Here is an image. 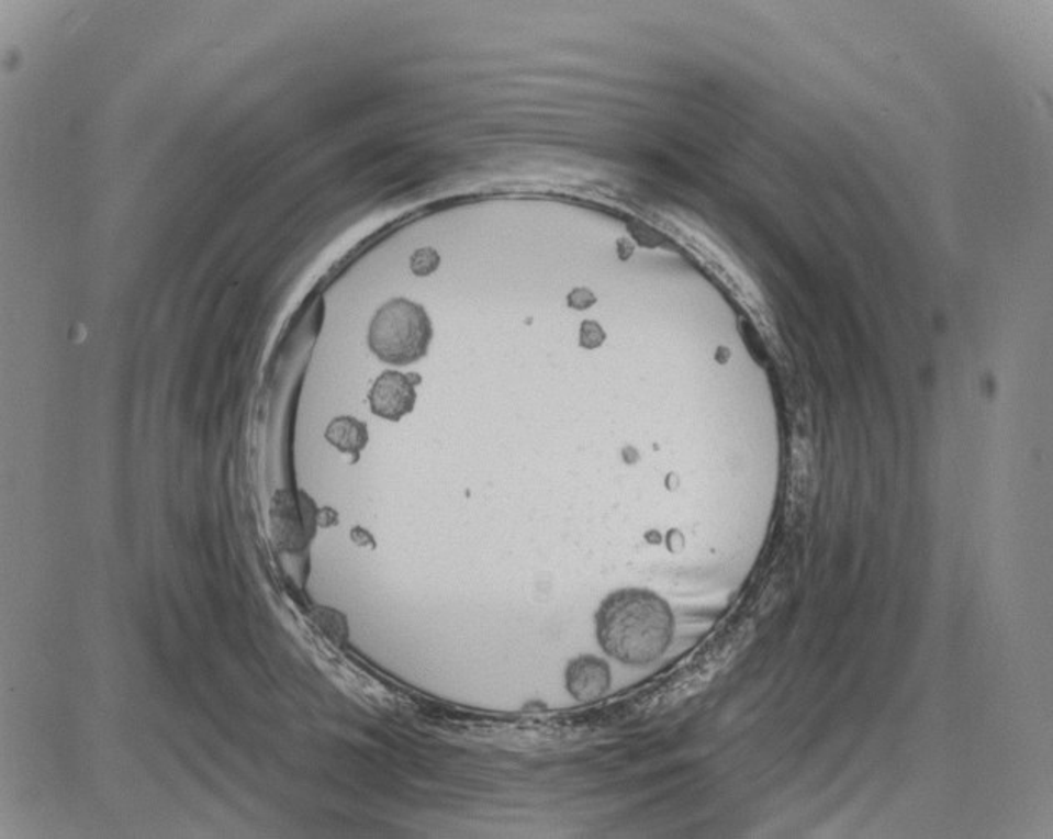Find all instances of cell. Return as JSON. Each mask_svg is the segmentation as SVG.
Listing matches in <instances>:
<instances>
[{
    "label": "cell",
    "mask_w": 1053,
    "mask_h": 839,
    "mask_svg": "<svg viewBox=\"0 0 1053 839\" xmlns=\"http://www.w3.org/2000/svg\"><path fill=\"white\" fill-rule=\"evenodd\" d=\"M595 625L602 650L627 664L653 663L674 637V613L649 590L612 593L602 602Z\"/></svg>",
    "instance_id": "6da1fadb"
},
{
    "label": "cell",
    "mask_w": 1053,
    "mask_h": 839,
    "mask_svg": "<svg viewBox=\"0 0 1053 839\" xmlns=\"http://www.w3.org/2000/svg\"><path fill=\"white\" fill-rule=\"evenodd\" d=\"M433 322L424 306L394 299L377 310L370 322L369 347L389 365H411L427 354Z\"/></svg>",
    "instance_id": "7a4b0ae2"
},
{
    "label": "cell",
    "mask_w": 1053,
    "mask_h": 839,
    "mask_svg": "<svg viewBox=\"0 0 1053 839\" xmlns=\"http://www.w3.org/2000/svg\"><path fill=\"white\" fill-rule=\"evenodd\" d=\"M421 383V377L414 373L389 372L382 373L369 393L370 409L380 418L399 422L414 410L417 402L415 385Z\"/></svg>",
    "instance_id": "3957f363"
},
{
    "label": "cell",
    "mask_w": 1053,
    "mask_h": 839,
    "mask_svg": "<svg viewBox=\"0 0 1053 839\" xmlns=\"http://www.w3.org/2000/svg\"><path fill=\"white\" fill-rule=\"evenodd\" d=\"M610 668L601 658L585 655L570 661L565 671V685L570 695L579 702L601 698L610 686Z\"/></svg>",
    "instance_id": "277c9868"
},
{
    "label": "cell",
    "mask_w": 1053,
    "mask_h": 839,
    "mask_svg": "<svg viewBox=\"0 0 1053 839\" xmlns=\"http://www.w3.org/2000/svg\"><path fill=\"white\" fill-rule=\"evenodd\" d=\"M325 440L343 454L352 455L354 461H357L360 451L369 444V428L354 416H337L328 424Z\"/></svg>",
    "instance_id": "5b68a950"
},
{
    "label": "cell",
    "mask_w": 1053,
    "mask_h": 839,
    "mask_svg": "<svg viewBox=\"0 0 1053 839\" xmlns=\"http://www.w3.org/2000/svg\"><path fill=\"white\" fill-rule=\"evenodd\" d=\"M440 257L434 248H418L411 257V269L415 276L427 277L436 272Z\"/></svg>",
    "instance_id": "8992f818"
},
{
    "label": "cell",
    "mask_w": 1053,
    "mask_h": 839,
    "mask_svg": "<svg viewBox=\"0 0 1053 839\" xmlns=\"http://www.w3.org/2000/svg\"><path fill=\"white\" fill-rule=\"evenodd\" d=\"M604 342V332L595 322H584L581 331V345L585 348H595Z\"/></svg>",
    "instance_id": "52a82bcc"
},
{
    "label": "cell",
    "mask_w": 1053,
    "mask_h": 839,
    "mask_svg": "<svg viewBox=\"0 0 1053 839\" xmlns=\"http://www.w3.org/2000/svg\"><path fill=\"white\" fill-rule=\"evenodd\" d=\"M595 302L594 297L589 290L579 289L575 292L570 293L569 305L573 309H587L592 303Z\"/></svg>",
    "instance_id": "ba28073f"
}]
</instances>
